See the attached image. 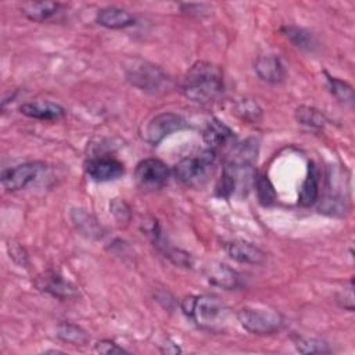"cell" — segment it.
<instances>
[{
	"label": "cell",
	"instance_id": "cell-6",
	"mask_svg": "<svg viewBox=\"0 0 355 355\" xmlns=\"http://www.w3.org/2000/svg\"><path fill=\"white\" fill-rule=\"evenodd\" d=\"M237 320L244 330L252 334H273L283 327V316L273 309L243 308L237 312Z\"/></svg>",
	"mask_w": 355,
	"mask_h": 355
},
{
	"label": "cell",
	"instance_id": "cell-23",
	"mask_svg": "<svg viewBox=\"0 0 355 355\" xmlns=\"http://www.w3.org/2000/svg\"><path fill=\"white\" fill-rule=\"evenodd\" d=\"M234 114L247 122H258L262 116L261 107L251 98H240L234 103Z\"/></svg>",
	"mask_w": 355,
	"mask_h": 355
},
{
	"label": "cell",
	"instance_id": "cell-5",
	"mask_svg": "<svg viewBox=\"0 0 355 355\" xmlns=\"http://www.w3.org/2000/svg\"><path fill=\"white\" fill-rule=\"evenodd\" d=\"M215 150H204L197 155L186 157L173 166V173L179 182L187 187L198 189L205 184L215 162Z\"/></svg>",
	"mask_w": 355,
	"mask_h": 355
},
{
	"label": "cell",
	"instance_id": "cell-3",
	"mask_svg": "<svg viewBox=\"0 0 355 355\" xmlns=\"http://www.w3.org/2000/svg\"><path fill=\"white\" fill-rule=\"evenodd\" d=\"M182 309L198 327L218 331L226 324L227 305L216 295H189L182 301Z\"/></svg>",
	"mask_w": 355,
	"mask_h": 355
},
{
	"label": "cell",
	"instance_id": "cell-11",
	"mask_svg": "<svg viewBox=\"0 0 355 355\" xmlns=\"http://www.w3.org/2000/svg\"><path fill=\"white\" fill-rule=\"evenodd\" d=\"M35 286L40 291H44L60 300L76 295V287L71 282L65 280L62 276L54 272H44L39 275L35 280Z\"/></svg>",
	"mask_w": 355,
	"mask_h": 355
},
{
	"label": "cell",
	"instance_id": "cell-26",
	"mask_svg": "<svg viewBox=\"0 0 355 355\" xmlns=\"http://www.w3.org/2000/svg\"><path fill=\"white\" fill-rule=\"evenodd\" d=\"M326 82H327V87L329 92L341 103H352L354 100V90L351 87V85H348L347 82L330 76L329 73H326Z\"/></svg>",
	"mask_w": 355,
	"mask_h": 355
},
{
	"label": "cell",
	"instance_id": "cell-9",
	"mask_svg": "<svg viewBox=\"0 0 355 355\" xmlns=\"http://www.w3.org/2000/svg\"><path fill=\"white\" fill-rule=\"evenodd\" d=\"M44 168L42 162H24L14 168H8L1 173V184L8 191H18L25 189L39 172Z\"/></svg>",
	"mask_w": 355,
	"mask_h": 355
},
{
	"label": "cell",
	"instance_id": "cell-10",
	"mask_svg": "<svg viewBox=\"0 0 355 355\" xmlns=\"http://www.w3.org/2000/svg\"><path fill=\"white\" fill-rule=\"evenodd\" d=\"M86 175L94 182H111L125 173L123 164L111 157L92 158L85 165Z\"/></svg>",
	"mask_w": 355,
	"mask_h": 355
},
{
	"label": "cell",
	"instance_id": "cell-27",
	"mask_svg": "<svg viewBox=\"0 0 355 355\" xmlns=\"http://www.w3.org/2000/svg\"><path fill=\"white\" fill-rule=\"evenodd\" d=\"M297 351L301 354H326L330 352V347L326 341L316 337H297L294 341Z\"/></svg>",
	"mask_w": 355,
	"mask_h": 355
},
{
	"label": "cell",
	"instance_id": "cell-29",
	"mask_svg": "<svg viewBox=\"0 0 355 355\" xmlns=\"http://www.w3.org/2000/svg\"><path fill=\"white\" fill-rule=\"evenodd\" d=\"M94 351L100 352V354H105V355H112V354H123L126 352L122 347H119L116 343L111 341V340H103L98 341L94 345Z\"/></svg>",
	"mask_w": 355,
	"mask_h": 355
},
{
	"label": "cell",
	"instance_id": "cell-19",
	"mask_svg": "<svg viewBox=\"0 0 355 355\" xmlns=\"http://www.w3.org/2000/svg\"><path fill=\"white\" fill-rule=\"evenodd\" d=\"M319 196V171L313 162L308 165V175L301 186L298 204L301 207H311L316 202Z\"/></svg>",
	"mask_w": 355,
	"mask_h": 355
},
{
	"label": "cell",
	"instance_id": "cell-14",
	"mask_svg": "<svg viewBox=\"0 0 355 355\" xmlns=\"http://www.w3.org/2000/svg\"><path fill=\"white\" fill-rule=\"evenodd\" d=\"M205 276L209 283L226 290H233L240 284V276L237 272L220 262L208 263L205 266Z\"/></svg>",
	"mask_w": 355,
	"mask_h": 355
},
{
	"label": "cell",
	"instance_id": "cell-21",
	"mask_svg": "<svg viewBox=\"0 0 355 355\" xmlns=\"http://www.w3.org/2000/svg\"><path fill=\"white\" fill-rule=\"evenodd\" d=\"M71 219L75 225V227L85 236L92 239H98L103 234L101 226L97 223V220L83 209H72Z\"/></svg>",
	"mask_w": 355,
	"mask_h": 355
},
{
	"label": "cell",
	"instance_id": "cell-30",
	"mask_svg": "<svg viewBox=\"0 0 355 355\" xmlns=\"http://www.w3.org/2000/svg\"><path fill=\"white\" fill-rule=\"evenodd\" d=\"M8 252H10V257L19 265H26V252L25 250L19 245V244H8Z\"/></svg>",
	"mask_w": 355,
	"mask_h": 355
},
{
	"label": "cell",
	"instance_id": "cell-12",
	"mask_svg": "<svg viewBox=\"0 0 355 355\" xmlns=\"http://www.w3.org/2000/svg\"><path fill=\"white\" fill-rule=\"evenodd\" d=\"M255 72L266 83L279 85L286 79V68L277 55H261L255 61Z\"/></svg>",
	"mask_w": 355,
	"mask_h": 355
},
{
	"label": "cell",
	"instance_id": "cell-7",
	"mask_svg": "<svg viewBox=\"0 0 355 355\" xmlns=\"http://www.w3.org/2000/svg\"><path fill=\"white\" fill-rule=\"evenodd\" d=\"M189 126L187 121L175 112H161L153 116L144 126L143 139L151 144H159L166 136L172 135L173 132L183 130Z\"/></svg>",
	"mask_w": 355,
	"mask_h": 355
},
{
	"label": "cell",
	"instance_id": "cell-15",
	"mask_svg": "<svg viewBox=\"0 0 355 355\" xmlns=\"http://www.w3.org/2000/svg\"><path fill=\"white\" fill-rule=\"evenodd\" d=\"M226 252L232 259L240 263L258 265V263H262L265 259V254L262 250H259L252 243L243 241V240L229 243L226 245Z\"/></svg>",
	"mask_w": 355,
	"mask_h": 355
},
{
	"label": "cell",
	"instance_id": "cell-2",
	"mask_svg": "<svg viewBox=\"0 0 355 355\" xmlns=\"http://www.w3.org/2000/svg\"><path fill=\"white\" fill-rule=\"evenodd\" d=\"M182 90L189 100L208 104L216 100L223 92V73L215 64L197 61L186 72Z\"/></svg>",
	"mask_w": 355,
	"mask_h": 355
},
{
	"label": "cell",
	"instance_id": "cell-17",
	"mask_svg": "<svg viewBox=\"0 0 355 355\" xmlns=\"http://www.w3.org/2000/svg\"><path fill=\"white\" fill-rule=\"evenodd\" d=\"M232 137H233V130L226 123H223L216 118L211 119L202 132V139L211 150L220 147Z\"/></svg>",
	"mask_w": 355,
	"mask_h": 355
},
{
	"label": "cell",
	"instance_id": "cell-25",
	"mask_svg": "<svg viewBox=\"0 0 355 355\" xmlns=\"http://www.w3.org/2000/svg\"><path fill=\"white\" fill-rule=\"evenodd\" d=\"M254 184H255L258 200L263 207H269L276 201L275 187L266 175H255Z\"/></svg>",
	"mask_w": 355,
	"mask_h": 355
},
{
	"label": "cell",
	"instance_id": "cell-18",
	"mask_svg": "<svg viewBox=\"0 0 355 355\" xmlns=\"http://www.w3.org/2000/svg\"><path fill=\"white\" fill-rule=\"evenodd\" d=\"M60 10L55 1H26L21 6V12L33 22H44L54 17Z\"/></svg>",
	"mask_w": 355,
	"mask_h": 355
},
{
	"label": "cell",
	"instance_id": "cell-20",
	"mask_svg": "<svg viewBox=\"0 0 355 355\" xmlns=\"http://www.w3.org/2000/svg\"><path fill=\"white\" fill-rule=\"evenodd\" d=\"M282 33L298 49L301 50H306V51H313L316 49V39L315 36L300 26L295 25H286L282 28Z\"/></svg>",
	"mask_w": 355,
	"mask_h": 355
},
{
	"label": "cell",
	"instance_id": "cell-28",
	"mask_svg": "<svg viewBox=\"0 0 355 355\" xmlns=\"http://www.w3.org/2000/svg\"><path fill=\"white\" fill-rule=\"evenodd\" d=\"M110 209L119 223H128L130 220V208L123 200L114 198L110 202Z\"/></svg>",
	"mask_w": 355,
	"mask_h": 355
},
{
	"label": "cell",
	"instance_id": "cell-8",
	"mask_svg": "<svg viewBox=\"0 0 355 355\" xmlns=\"http://www.w3.org/2000/svg\"><path fill=\"white\" fill-rule=\"evenodd\" d=\"M135 179L143 190H159L168 183L169 169L158 158H144L136 165Z\"/></svg>",
	"mask_w": 355,
	"mask_h": 355
},
{
	"label": "cell",
	"instance_id": "cell-24",
	"mask_svg": "<svg viewBox=\"0 0 355 355\" xmlns=\"http://www.w3.org/2000/svg\"><path fill=\"white\" fill-rule=\"evenodd\" d=\"M295 119L302 125L316 129H322L326 123L324 115L319 110L308 105H301L295 110Z\"/></svg>",
	"mask_w": 355,
	"mask_h": 355
},
{
	"label": "cell",
	"instance_id": "cell-1",
	"mask_svg": "<svg viewBox=\"0 0 355 355\" xmlns=\"http://www.w3.org/2000/svg\"><path fill=\"white\" fill-rule=\"evenodd\" d=\"M258 154V141L247 139L239 143L227 158L216 187L220 197L229 198L234 194H247L255 180V168Z\"/></svg>",
	"mask_w": 355,
	"mask_h": 355
},
{
	"label": "cell",
	"instance_id": "cell-4",
	"mask_svg": "<svg viewBox=\"0 0 355 355\" xmlns=\"http://www.w3.org/2000/svg\"><path fill=\"white\" fill-rule=\"evenodd\" d=\"M125 75L130 85L148 94H165L175 86L166 72L158 65L141 58L129 60L125 65Z\"/></svg>",
	"mask_w": 355,
	"mask_h": 355
},
{
	"label": "cell",
	"instance_id": "cell-16",
	"mask_svg": "<svg viewBox=\"0 0 355 355\" xmlns=\"http://www.w3.org/2000/svg\"><path fill=\"white\" fill-rule=\"evenodd\" d=\"M96 22L108 29H123L135 25L136 19L129 11L111 6L104 7L97 12Z\"/></svg>",
	"mask_w": 355,
	"mask_h": 355
},
{
	"label": "cell",
	"instance_id": "cell-13",
	"mask_svg": "<svg viewBox=\"0 0 355 355\" xmlns=\"http://www.w3.org/2000/svg\"><path fill=\"white\" fill-rule=\"evenodd\" d=\"M19 111L21 114L29 118L40 119V121H57L65 115L64 107H61L57 103L44 101V100L24 103L19 107Z\"/></svg>",
	"mask_w": 355,
	"mask_h": 355
},
{
	"label": "cell",
	"instance_id": "cell-22",
	"mask_svg": "<svg viewBox=\"0 0 355 355\" xmlns=\"http://www.w3.org/2000/svg\"><path fill=\"white\" fill-rule=\"evenodd\" d=\"M57 336L62 341H67L73 345H86L90 340V336L82 327L69 322H62L58 324Z\"/></svg>",
	"mask_w": 355,
	"mask_h": 355
}]
</instances>
